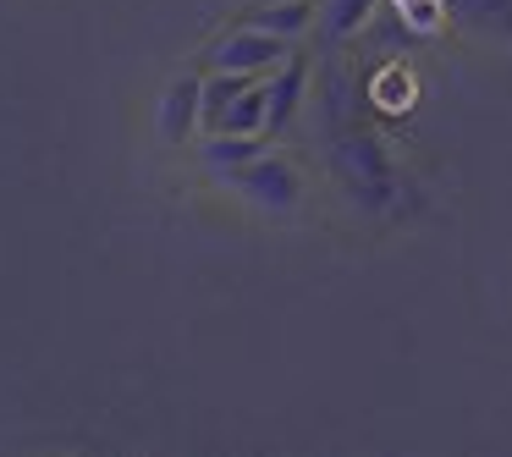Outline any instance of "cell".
I'll return each instance as SVG.
<instances>
[{
    "label": "cell",
    "instance_id": "obj_1",
    "mask_svg": "<svg viewBox=\"0 0 512 457\" xmlns=\"http://www.w3.org/2000/svg\"><path fill=\"white\" fill-rule=\"evenodd\" d=\"M221 182L248 204V210H259V215H292V210H298V199H303L298 166H292L287 155H270V149L259 160H248V166L226 171Z\"/></svg>",
    "mask_w": 512,
    "mask_h": 457
},
{
    "label": "cell",
    "instance_id": "obj_2",
    "mask_svg": "<svg viewBox=\"0 0 512 457\" xmlns=\"http://www.w3.org/2000/svg\"><path fill=\"white\" fill-rule=\"evenodd\" d=\"M287 56H292V39H276V34H265V28L237 23L232 34H226L221 45L210 50V67H221V72H254V78H270V72H276Z\"/></svg>",
    "mask_w": 512,
    "mask_h": 457
},
{
    "label": "cell",
    "instance_id": "obj_3",
    "mask_svg": "<svg viewBox=\"0 0 512 457\" xmlns=\"http://www.w3.org/2000/svg\"><path fill=\"white\" fill-rule=\"evenodd\" d=\"M155 122H160V138H166V144H188L193 127H204V78L182 72V78L166 89V100H160Z\"/></svg>",
    "mask_w": 512,
    "mask_h": 457
},
{
    "label": "cell",
    "instance_id": "obj_4",
    "mask_svg": "<svg viewBox=\"0 0 512 457\" xmlns=\"http://www.w3.org/2000/svg\"><path fill=\"white\" fill-rule=\"evenodd\" d=\"M303 89H309V61L287 56L276 72H270V116H265V138H281L303 111Z\"/></svg>",
    "mask_w": 512,
    "mask_h": 457
},
{
    "label": "cell",
    "instance_id": "obj_5",
    "mask_svg": "<svg viewBox=\"0 0 512 457\" xmlns=\"http://www.w3.org/2000/svg\"><path fill=\"white\" fill-rule=\"evenodd\" d=\"M314 17H320L314 0H254V12H248L243 23L265 28V34H276V39H303L314 28Z\"/></svg>",
    "mask_w": 512,
    "mask_h": 457
},
{
    "label": "cell",
    "instance_id": "obj_6",
    "mask_svg": "<svg viewBox=\"0 0 512 457\" xmlns=\"http://www.w3.org/2000/svg\"><path fill=\"white\" fill-rule=\"evenodd\" d=\"M265 149H270L265 133H204L199 160L215 171V177H226V171H237V166H248V160H259Z\"/></svg>",
    "mask_w": 512,
    "mask_h": 457
},
{
    "label": "cell",
    "instance_id": "obj_7",
    "mask_svg": "<svg viewBox=\"0 0 512 457\" xmlns=\"http://www.w3.org/2000/svg\"><path fill=\"white\" fill-rule=\"evenodd\" d=\"M265 116H270V78H259L243 100L226 105V116L210 127V133H265Z\"/></svg>",
    "mask_w": 512,
    "mask_h": 457
},
{
    "label": "cell",
    "instance_id": "obj_8",
    "mask_svg": "<svg viewBox=\"0 0 512 457\" xmlns=\"http://www.w3.org/2000/svg\"><path fill=\"white\" fill-rule=\"evenodd\" d=\"M457 12V23H468V28H512V0H446Z\"/></svg>",
    "mask_w": 512,
    "mask_h": 457
},
{
    "label": "cell",
    "instance_id": "obj_9",
    "mask_svg": "<svg viewBox=\"0 0 512 457\" xmlns=\"http://www.w3.org/2000/svg\"><path fill=\"white\" fill-rule=\"evenodd\" d=\"M364 17H369V0H325L320 6V28L331 39H353L364 28Z\"/></svg>",
    "mask_w": 512,
    "mask_h": 457
}]
</instances>
